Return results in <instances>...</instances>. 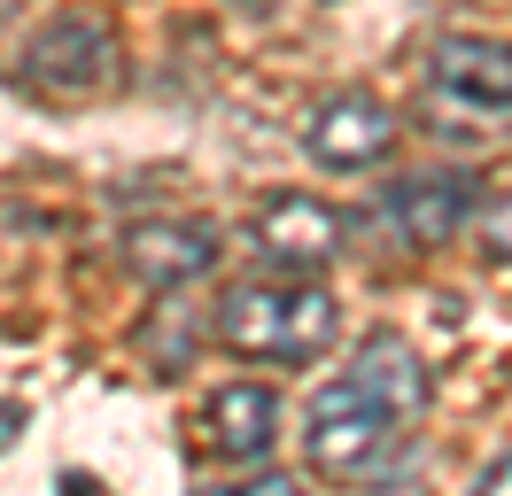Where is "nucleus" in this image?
Wrapping results in <instances>:
<instances>
[{
    "label": "nucleus",
    "instance_id": "1",
    "mask_svg": "<svg viewBox=\"0 0 512 496\" xmlns=\"http://www.w3.org/2000/svg\"><path fill=\"white\" fill-rule=\"evenodd\" d=\"M334 326H342V303L303 272L241 279L218 303V341L233 357H256V365H311L334 341Z\"/></svg>",
    "mask_w": 512,
    "mask_h": 496
},
{
    "label": "nucleus",
    "instance_id": "2",
    "mask_svg": "<svg viewBox=\"0 0 512 496\" xmlns=\"http://www.w3.org/2000/svg\"><path fill=\"white\" fill-rule=\"evenodd\" d=\"M396 434H404V411L373 380H357L350 365L334 372L311 396V411H303V450H311L319 473H365V465H381Z\"/></svg>",
    "mask_w": 512,
    "mask_h": 496
},
{
    "label": "nucleus",
    "instance_id": "3",
    "mask_svg": "<svg viewBox=\"0 0 512 496\" xmlns=\"http://www.w3.org/2000/svg\"><path fill=\"white\" fill-rule=\"evenodd\" d=\"M16 70H24V86L55 93V101L101 93V86H117V31L101 24V16H86V8H63V16L24 47Z\"/></svg>",
    "mask_w": 512,
    "mask_h": 496
},
{
    "label": "nucleus",
    "instance_id": "4",
    "mask_svg": "<svg viewBox=\"0 0 512 496\" xmlns=\"http://www.w3.org/2000/svg\"><path fill=\"white\" fill-rule=\"evenodd\" d=\"M249 248H256L264 272L319 279L326 264L342 256V210H326L319 194H272V202L249 217Z\"/></svg>",
    "mask_w": 512,
    "mask_h": 496
},
{
    "label": "nucleus",
    "instance_id": "5",
    "mask_svg": "<svg viewBox=\"0 0 512 496\" xmlns=\"http://www.w3.org/2000/svg\"><path fill=\"white\" fill-rule=\"evenodd\" d=\"M427 86L481 109V117H512V39H481V31H443L427 47Z\"/></svg>",
    "mask_w": 512,
    "mask_h": 496
},
{
    "label": "nucleus",
    "instance_id": "6",
    "mask_svg": "<svg viewBox=\"0 0 512 496\" xmlns=\"http://www.w3.org/2000/svg\"><path fill=\"white\" fill-rule=\"evenodd\" d=\"M388 148H396V117L373 93H326L303 124V155L319 171H373Z\"/></svg>",
    "mask_w": 512,
    "mask_h": 496
},
{
    "label": "nucleus",
    "instance_id": "7",
    "mask_svg": "<svg viewBox=\"0 0 512 496\" xmlns=\"http://www.w3.org/2000/svg\"><path fill=\"white\" fill-rule=\"evenodd\" d=\"M218 225L210 217H140L125 233V272L140 279V287H156V295H171V287H194V279L218 264Z\"/></svg>",
    "mask_w": 512,
    "mask_h": 496
},
{
    "label": "nucleus",
    "instance_id": "8",
    "mask_svg": "<svg viewBox=\"0 0 512 496\" xmlns=\"http://www.w3.org/2000/svg\"><path fill=\"white\" fill-rule=\"evenodd\" d=\"M474 202H481L474 171H412V179H396V194H388V217H396V233L412 248H443V241L466 233Z\"/></svg>",
    "mask_w": 512,
    "mask_h": 496
},
{
    "label": "nucleus",
    "instance_id": "9",
    "mask_svg": "<svg viewBox=\"0 0 512 496\" xmlns=\"http://www.w3.org/2000/svg\"><path fill=\"white\" fill-rule=\"evenodd\" d=\"M202 427H210V450H218V458H264V450L280 442V396L256 388V380H233V388L210 396Z\"/></svg>",
    "mask_w": 512,
    "mask_h": 496
},
{
    "label": "nucleus",
    "instance_id": "10",
    "mask_svg": "<svg viewBox=\"0 0 512 496\" xmlns=\"http://www.w3.org/2000/svg\"><path fill=\"white\" fill-rule=\"evenodd\" d=\"M481 489H489V496H512V458H489V465H481Z\"/></svg>",
    "mask_w": 512,
    "mask_h": 496
},
{
    "label": "nucleus",
    "instance_id": "11",
    "mask_svg": "<svg viewBox=\"0 0 512 496\" xmlns=\"http://www.w3.org/2000/svg\"><path fill=\"white\" fill-rule=\"evenodd\" d=\"M489 241L512 256V202H497V217H489Z\"/></svg>",
    "mask_w": 512,
    "mask_h": 496
},
{
    "label": "nucleus",
    "instance_id": "12",
    "mask_svg": "<svg viewBox=\"0 0 512 496\" xmlns=\"http://www.w3.org/2000/svg\"><path fill=\"white\" fill-rule=\"evenodd\" d=\"M16 427H24V411H16V403H0V442H16Z\"/></svg>",
    "mask_w": 512,
    "mask_h": 496
},
{
    "label": "nucleus",
    "instance_id": "13",
    "mask_svg": "<svg viewBox=\"0 0 512 496\" xmlns=\"http://www.w3.org/2000/svg\"><path fill=\"white\" fill-rule=\"evenodd\" d=\"M225 8H249V16H272L280 0H225Z\"/></svg>",
    "mask_w": 512,
    "mask_h": 496
},
{
    "label": "nucleus",
    "instance_id": "14",
    "mask_svg": "<svg viewBox=\"0 0 512 496\" xmlns=\"http://www.w3.org/2000/svg\"><path fill=\"white\" fill-rule=\"evenodd\" d=\"M16 8H24V0H0V31H8V16H16Z\"/></svg>",
    "mask_w": 512,
    "mask_h": 496
}]
</instances>
